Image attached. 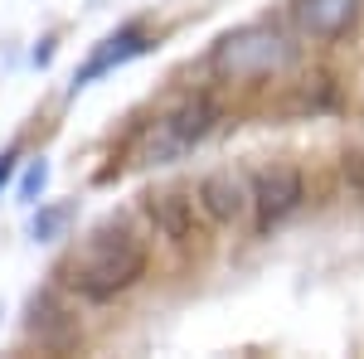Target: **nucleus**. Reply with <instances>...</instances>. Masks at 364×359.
Masks as SVG:
<instances>
[{
	"label": "nucleus",
	"mask_w": 364,
	"mask_h": 359,
	"mask_svg": "<svg viewBox=\"0 0 364 359\" xmlns=\"http://www.w3.org/2000/svg\"><path fill=\"white\" fill-rule=\"evenodd\" d=\"M146 272H151V238H146V228H136V219L107 214L68 248L63 267H58V282L78 301L107 306L117 296H127L132 286H141Z\"/></svg>",
	"instance_id": "f257e3e1"
},
{
	"label": "nucleus",
	"mask_w": 364,
	"mask_h": 359,
	"mask_svg": "<svg viewBox=\"0 0 364 359\" xmlns=\"http://www.w3.org/2000/svg\"><path fill=\"white\" fill-rule=\"evenodd\" d=\"M219 127V102L214 92H185L170 107H161L132 141V166H175L185 156H195V146L209 141V132Z\"/></svg>",
	"instance_id": "f03ea898"
},
{
	"label": "nucleus",
	"mask_w": 364,
	"mask_h": 359,
	"mask_svg": "<svg viewBox=\"0 0 364 359\" xmlns=\"http://www.w3.org/2000/svg\"><path fill=\"white\" fill-rule=\"evenodd\" d=\"M287 58H291V44L282 39L277 29L243 25L214 44L209 68L219 78H228V83H257V78H272L277 68H287Z\"/></svg>",
	"instance_id": "7ed1b4c3"
},
{
	"label": "nucleus",
	"mask_w": 364,
	"mask_h": 359,
	"mask_svg": "<svg viewBox=\"0 0 364 359\" xmlns=\"http://www.w3.org/2000/svg\"><path fill=\"white\" fill-rule=\"evenodd\" d=\"M252 190V228L257 233H272L277 223H287L301 199H306V175L291 166V161H272V166H257L248 175Z\"/></svg>",
	"instance_id": "20e7f679"
},
{
	"label": "nucleus",
	"mask_w": 364,
	"mask_h": 359,
	"mask_svg": "<svg viewBox=\"0 0 364 359\" xmlns=\"http://www.w3.org/2000/svg\"><path fill=\"white\" fill-rule=\"evenodd\" d=\"M141 214L151 219V228L170 238V243H195L199 233H204V209H199L195 190H180V185H170V190H146L141 194Z\"/></svg>",
	"instance_id": "39448f33"
},
{
	"label": "nucleus",
	"mask_w": 364,
	"mask_h": 359,
	"mask_svg": "<svg viewBox=\"0 0 364 359\" xmlns=\"http://www.w3.org/2000/svg\"><path fill=\"white\" fill-rule=\"evenodd\" d=\"M146 49H151V34H146V25H136V20H132V25L112 29V34H107V39H102V44H97V49L83 58V68L73 73V87H68V92H83V87H92L97 78H107L112 68H127V63H132V58H141Z\"/></svg>",
	"instance_id": "423d86ee"
},
{
	"label": "nucleus",
	"mask_w": 364,
	"mask_h": 359,
	"mask_svg": "<svg viewBox=\"0 0 364 359\" xmlns=\"http://www.w3.org/2000/svg\"><path fill=\"white\" fill-rule=\"evenodd\" d=\"M195 199L204 209L209 223H243L252 214V190L248 175H233V170H214L195 185Z\"/></svg>",
	"instance_id": "0eeeda50"
},
{
	"label": "nucleus",
	"mask_w": 364,
	"mask_h": 359,
	"mask_svg": "<svg viewBox=\"0 0 364 359\" xmlns=\"http://www.w3.org/2000/svg\"><path fill=\"white\" fill-rule=\"evenodd\" d=\"M360 5L364 0H291L287 15L301 39H316V44H331L340 39L345 29L360 20Z\"/></svg>",
	"instance_id": "6e6552de"
},
{
	"label": "nucleus",
	"mask_w": 364,
	"mask_h": 359,
	"mask_svg": "<svg viewBox=\"0 0 364 359\" xmlns=\"http://www.w3.org/2000/svg\"><path fill=\"white\" fill-rule=\"evenodd\" d=\"M44 180H49V170H44V161H39V166H29V175H25V190H20V199H25V204H34V194L44 190Z\"/></svg>",
	"instance_id": "1a4fd4ad"
},
{
	"label": "nucleus",
	"mask_w": 364,
	"mask_h": 359,
	"mask_svg": "<svg viewBox=\"0 0 364 359\" xmlns=\"http://www.w3.org/2000/svg\"><path fill=\"white\" fill-rule=\"evenodd\" d=\"M63 219H68V209H49V214H39V219H34V238H49Z\"/></svg>",
	"instance_id": "9d476101"
},
{
	"label": "nucleus",
	"mask_w": 364,
	"mask_h": 359,
	"mask_svg": "<svg viewBox=\"0 0 364 359\" xmlns=\"http://www.w3.org/2000/svg\"><path fill=\"white\" fill-rule=\"evenodd\" d=\"M15 156H20V146L0 151V190H5V185H10V175H15Z\"/></svg>",
	"instance_id": "9b49d317"
}]
</instances>
